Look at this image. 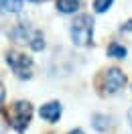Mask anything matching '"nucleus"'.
I'll use <instances>...</instances> for the list:
<instances>
[{"label":"nucleus","instance_id":"f257e3e1","mask_svg":"<svg viewBox=\"0 0 132 134\" xmlns=\"http://www.w3.org/2000/svg\"><path fill=\"white\" fill-rule=\"evenodd\" d=\"M94 37V18L90 14H79L71 23V41L77 47H90Z\"/></svg>","mask_w":132,"mask_h":134},{"label":"nucleus","instance_id":"f03ea898","mask_svg":"<svg viewBox=\"0 0 132 134\" xmlns=\"http://www.w3.org/2000/svg\"><path fill=\"white\" fill-rule=\"evenodd\" d=\"M6 118H8L10 126H12L14 130L23 132L26 126H29L31 118H33V106H31L29 102H25V100L14 102V104L8 108V112H6Z\"/></svg>","mask_w":132,"mask_h":134},{"label":"nucleus","instance_id":"7ed1b4c3","mask_svg":"<svg viewBox=\"0 0 132 134\" xmlns=\"http://www.w3.org/2000/svg\"><path fill=\"white\" fill-rule=\"evenodd\" d=\"M6 63L8 67L14 71V75H18L20 79H31L33 77V59L25 55V53H20V51H8L6 53Z\"/></svg>","mask_w":132,"mask_h":134},{"label":"nucleus","instance_id":"20e7f679","mask_svg":"<svg viewBox=\"0 0 132 134\" xmlns=\"http://www.w3.org/2000/svg\"><path fill=\"white\" fill-rule=\"evenodd\" d=\"M126 85V75L122 69L118 67H110L104 75V92L106 93H116Z\"/></svg>","mask_w":132,"mask_h":134},{"label":"nucleus","instance_id":"39448f33","mask_svg":"<svg viewBox=\"0 0 132 134\" xmlns=\"http://www.w3.org/2000/svg\"><path fill=\"white\" fill-rule=\"evenodd\" d=\"M39 114H41V118L47 120V122H57L59 116H61V104H59V102H47L45 106H41Z\"/></svg>","mask_w":132,"mask_h":134},{"label":"nucleus","instance_id":"423d86ee","mask_svg":"<svg viewBox=\"0 0 132 134\" xmlns=\"http://www.w3.org/2000/svg\"><path fill=\"white\" fill-rule=\"evenodd\" d=\"M81 6V0H57V10L63 14H71Z\"/></svg>","mask_w":132,"mask_h":134},{"label":"nucleus","instance_id":"0eeeda50","mask_svg":"<svg viewBox=\"0 0 132 134\" xmlns=\"http://www.w3.org/2000/svg\"><path fill=\"white\" fill-rule=\"evenodd\" d=\"M23 8V0H4V4L0 6V12H6V14H14Z\"/></svg>","mask_w":132,"mask_h":134},{"label":"nucleus","instance_id":"6e6552de","mask_svg":"<svg viewBox=\"0 0 132 134\" xmlns=\"http://www.w3.org/2000/svg\"><path fill=\"white\" fill-rule=\"evenodd\" d=\"M91 124H94V128L96 130H108V126H110V118L104 116V114H96V116L91 118Z\"/></svg>","mask_w":132,"mask_h":134},{"label":"nucleus","instance_id":"1a4fd4ad","mask_svg":"<svg viewBox=\"0 0 132 134\" xmlns=\"http://www.w3.org/2000/svg\"><path fill=\"white\" fill-rule=\"evenodd\" d=\"M108 55H110V57H116V59H124L126 57V49H124L120 43H112V45L108 47Z\"/></svg>","mask_w":132,"mask_h":134},{"label":"nucleus","instance_id":"9d476101","mask_svg":"<svg viewBox=\"0 0 132 134\" xmlns=\"http://www.w3.org/2000/svg\"><path fill=\"white\" fill-rule=\"evenodd\" d=\"M112 4H114V0H94V10H96L98 14H102V12H106Z\"/></svg>","mask_w":132,"mask_h":134},{"label":"nucleus","instance_id":"9b49d317","mask_svg":"<svg viewBox=\"0 0 132 134\" xmlns=\"http://www.w3.org/2000/svg\"><path fill=\"white\" fill-rule=\"evenodd\" d=\"M122 33H132V18L128 20V23H124V25H122Z\"/></svg>","mask_w":132,"mask_h":134},{"label":"nucleus","instance_id":"f8f14e48","mask_svg":"<svg viewBox=\"0 0 132 134\" xmlns=\"http://www.w3.org/2000/svg\"><path fill=\"white\" fill-rule=\"evenodd\" d=\"M2 102H4V85L0 83V106H2Z\"/></svg>","mask_w":132,"mask_h":134},{"label":"nucleus","instance_id":"ddd939ff","mask_svg":"<svg viewBox=\"0 0 132 134\" xmlns=\"http://www.w3.org/2000/svg\"><path fill=\"white\" fill-rule=\"evenodd\" d=\"M69 134H83V130H79V128H75V130H71Z\"/></svg>","mask_w":132,"mask_h":134},{"label":"nucleus","instance_id":"4468645a","mask_svg":"<svg viewBox=\"0 0 132 134\" xmlns=\"http://www.w3.org/2000/svg\"><path fill=\"white\" fill-rule=\"evenodd\" d=\"M128 122H130V126H132V110L128 112Z\"/></svg>","mask_w":132,"mask_h":134},{"label":"nucleus","instance_id":"2eb2a0df","mask_svg":"<svg viewBox=\"0 0 132 134\" xmlns=\"http://www.w3.org/2000/svg\"><path fill=\"white\" fill-rule=\"evenodd\" d=\"M31 2H45V0H31Z\"/></svg>","mask_w":132,"mask_h":134},{"label":"nucleus","instance_id":"dca6fc26","mask_svg":"<svg viewBox=\"0 0 132 134\" xmlns=\"http://www.w3.org/2000/svg\"><path fill=\"white\" fill-rule=\"evenodd\" d=\"M2 4H4V0H0V6H2Z\"/></svg>","mask_w":132,"mask_h":134},{"label":"nucleus","instance_id":"f3484780","mask_svg":"<svg viewBox=\"0 0 132 134\" xmlns=\"http://www.w3.org/2000/svg\"><path fill=\"white\" fill-rule=\"evenodd\" d=\"M0 134H2V132H0Z\"/></svg>","mask_w":132,"mask_h":134}]
</instances>
